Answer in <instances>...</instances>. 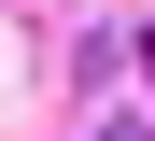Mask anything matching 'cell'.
Segmentation results:
<instances>
[{"instance_id":"obj_1","label":"cell","mask_w":155,"mask_h":141,"mask_svg":"<svg viewBox=\"0 0 155 141\" xmlns=\"http://www.w3.org/2000/svg\"><path fill=\"white\" fill-rule=\"evenodd\" d=\"M99 141H141V127H99Z\"/></svg>"}]
</instances>
